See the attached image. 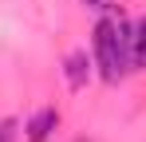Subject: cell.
<instances>
[{
	"instance_id": "cell-1",
	"label": "cell",
	"mask_w": 146,
	"mask_h": 142,
	"mask_svg": "<svg viewBox=\"0 0 146 142\" xmlns=\"http://www.w3.org/2000/svg\"><path fill=\"white\" fill-rule=\"evenodd\" d=\"M95 63L103 83H119L126 71L134 67V44H130V24L122 12H107L95 24Z\"/></svg>"
},
{
	"instance_id": "cell-3",
	"label": "cell",
	"mask_w": 146,
	"mask_h": 142,
	"mask_svg": "<svg viewBox=\"0 0 146 142\" xmlns=\"http://www.w3.org/2000/svg\"><path fill=\"white\" fill-rule=\"evenodd\" d=\"M63 71H67V87L79 91V87L91 79V59H87V51H71V55L63 59Z\"/></svg>"
},
{
	"instance_id": "cell-4",
	"label": "cell",
	"mask_w": 146,
	"mask_h": 142,
	"mask_svg": "<svg viewBox=\"0 0 146 142\" xmlns=\"http://www.w3.org/2000/svg\"><path fill=\"white\" fill-rule=\"evenodd\" d=\"M130 44H134V67H146V16L130 28Z\"/></svg>"
},
{
	"instance_id": "cell-6",
	"label": "cell",
	"mask_w": 146,
	"mask_h": 142,
	"mask_svg": "<svg viewBox=\"0 0 146 142\" xmlns=\"http://www.w3.org/2000/svg\"><path fill=\"white\" fill-rule=\"evenodd\" d=\"M79 4H87V8H107V0H79Z\"/></svg>"
},
{
	"instance_id": "cell-2",
	"label": "cell",
	"mask_w": 146,
	"mask_h": 142,
	"mask_svg": "<svg viewBox=\"0 0 146 142\" xmlns=\"http://www.w3.org/2000/svg\"><path fill=\"white\" fill-rule=\"evenodd\" d=\"M55 126H59V111L55 107H44V111H36V115L28 118V142H48L55 134Z\"/></svg>"
},
{
	"instance_id": "cell-5",
	"label": "cell",
	"mask_w": 146,
	"mask_h": 142,
	"mask_svg": "<svg viewBox=\"0 0 146 142\" xmlns=\"http://www.w3.org/2000/svg\"><path fill=\"white\" fill-rule=\"evenodd\" d=\"M0 142H16V118H4L0 122Z\"/></svg>"
}]
</instances>
